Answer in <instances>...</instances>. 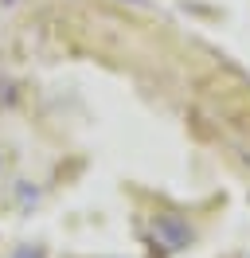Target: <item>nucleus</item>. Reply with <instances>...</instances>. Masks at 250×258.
<instances>
[{"mask_svg": "<svg viewBox=\"0 0 250 258\" xmlns=\"http://www.w3.org/2000/svg\"><path fill=\"white\" fill-rule=\"evenodd\" d=\"M12 258H43V250H39V246H20Z\"/></svg>", "mask_w": 250, "mask_h": 258, "instance_id": "obj_2", "label": "nucleus"}, {"mask_svg": "<svg viewBox=\"0 0 250 258\" xmlns=\"http://www.w3.org/2000/svg\"><path fill=\"white\" fill-rule=\"evenodd\" d=\"M129 4H141V0H129Z\"/></svg>", "mask_w": 250, "mask_h": 258, "instance_id": "obj_3", "label": "nucleus"}, {"mask_svg": "<svg viewBox=\"0 0 250 258\" xmlns=\"http://www.w3.org/2000/svg\"><path fill=\"white\" fill-rule=\"evenodd\" d=\"M153 235L164 242L168 250H184L188 242L196 239V231H192L188 219H180V215H156L153 219Z\"/></svg>", "mask_w": 250, "mask_h": 258, "instance_id": "obj_1", "label": "nucleus"}]
</instances>
